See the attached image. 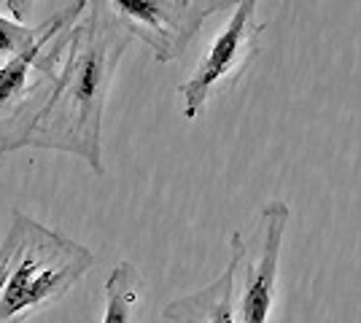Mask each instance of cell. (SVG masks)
Masks as SVG:
<instances>
[{
    "instance_id": "7",
    "label": "cell",
    "mask_w": 361,
    "mask_h": 323,
    "mask_svg": "<svg viewBox=\"0 0 361 323\" xmlns=\"http://www.w3.org/2000/svg\"><path fill=\"white\" fill-rule=\"evenodd\" d=\"M232 256L221 275L205 289L173 299L165 305L162 318L170 323H238L235 321V286H238V270L243 259V234L235 232L232 240Z\"/></svg>"
},
{
    "instance_id": "9",
    "label": "cell",
    "mask_w": 361,
    "mask_h": 323,
    "mask_svg": "<svg viewBox=\"0 0 361 323\" xmlns=\"http://www.w3.org/2000/svg\"><path fill=\"white\" fill-rule=\"evenodd\" d=\"M38 32H41V27H27V25H19V22L0 16V51L19 54L35 44Z\"/></svg>"
},
{
    "instance_id": "6",
    "label": "cell",
    "mask_w": 361,
    "mask_h": 323,
    "mask_svg": "<svg viewBox=\"0 0 361 323\" xmlns=\"http://www.w3.org/2000/svg\"><path fill=\"white\" fill-rule=\"evenodd\" d=\"M127 25L154 51L157 62H173L192 44L208 19L200 0H108Z\"/></svg>"
},
{
    "instance_id": "12",
    "label": "cell",
    "mask_w": 361,
    "mask_h": 323,
    "mask_svg": "<svg viewBox=\"0 0 361 323\" xmlns=\"http://www.w3.org/2000/svg\"><path fill=\"white\" fill-rule=\"evenodd\" d=\"M208 3H211V0H200V6H202V11H205V16H208Z\"/></svg>"
},
{
    "instance_id": "10",
    "label": "cell",
    "mask_w": 361,
    "mask_h": 323,
    "mask_svg": "<svg viewBox=\"0 0 361 323\" xmlns=\"http://www.w3.org/2000/svg\"><path fill=\"white\" fill-rule=\"evenodd\" d=\"M6 6H8V11H11L14 19H25L27 11L35 6V0H6Z\"/></svg>"
},
{
    "instance_id": "4",
    "label": "cell",
    "mask_w": 361,
    "mask_h": 323,
    "mask_svg": "<svg viewBox=\"0 0 361 323\" xmlns=\"http://www.w3.org/2000/svg\"><path fill=\"white\" fill-rule=\"evenodd\" d=\"M256 6L259 0H240L235 6V14L229 16L224 30L216 35L192 78L178 87L186 119H197L213 94L235 87V81L256 60L259 35L264 30V25L256 22Z\"/></svg>"
},
{
    "instance_id": "2",
    "label": "cell",
    "mask_w": 361,
    "mask_h": 323,
    "mask_svg": "<svg viewBox=\"0 0 361 323\" xmlns=\"http://www.w3.org/2000/svg\"><path fill=\"white\" fill-rule=\"evenodd\" d=\"M92 264L87 246L14 210L0 243V323H27L57 305Z\"/></svg>"
},
{
    "instance_id": "8",
    "label": "cell",
    "mask_w": 361,
    "mask_h": 323,
    "mask_svg": "<svg viewBox=\"0 0 361 323\" xmlns=\"http://www.w3.org/2000/svg\"><path fill=\"white\" fill-rule=\"evenodd\" d=\"M143 277L133 262H119L106 280V315L103 323H133L140 299Z\"/></svg>"
},
{
    "instance_id": "5",
    "label": "cell",
    "mask_w": 361,
    "mask_h": 323,
    "mask_svg": "<svg viewBox=\"0 0 361 323\" xmlns=\"http://www.w3.org/2000/svg\"><path fill=\"white\" fill-rule=\"evenodd\" d=\"M288 215L291 210L286 202H270L259 213L251 240L243 237V280L240 289L235 286L238 291L235 293V321L238 323H267L270 318Z\"/></svg>"
},
{
    "instance_id": "3",
    "label": "cell",
    "mask_w": 361,
    "mask_h": 323,
    "mask_svg": "<svg viewBox=\"0 0 361 323\" xmlns=\"http://www.w3.org/2000/svg\"><path fill=\"white\" fill-rule=\"evenodd\" d=\"M90 0H75L44 25L35 44L0 68V156L19 151L60 81L71 32Z\"/></svg>"
},
{
    "instance_id": "11",
    "label": "cell",
    "mask_w": 361,
    "mask_h": 323,
    "mask_svg": "<svg viewBox=\"0 0 361 323\" xmlns=\"http://www.w3.org/2000/svg\"><path fill=\"white\" fill-rule=\"evenodd\" d=\"M238 3H240V0H211V3H208V16L226 8V6H238Z\"/></svg>"
},
{
    "instance_id": "1",
    "label": "cell",
    "mask_w": 361,
    "mask_h": 323,
    "mask_svg": "<svg viewBox=\"0 0 361 323\" xmlns=\"http://www.w3.org/2000/svg\"><path fill=\"white\" fill-rule=\"evenodd\" d=\"M135 41L108 0H90L71 32L60 81L22 148H54L81 156L103 175V108L121 54Z\"/></svg>"
}]
</instances>
